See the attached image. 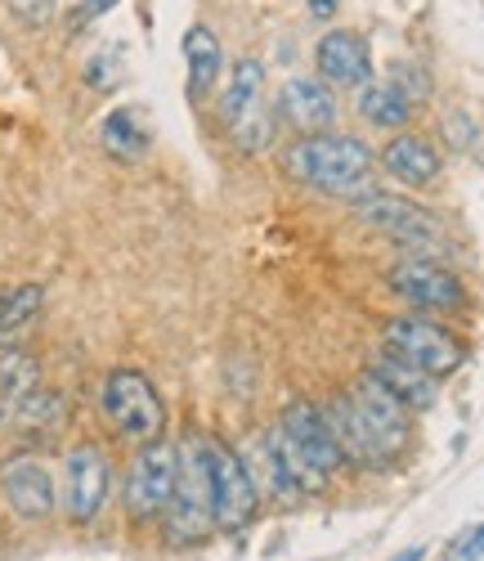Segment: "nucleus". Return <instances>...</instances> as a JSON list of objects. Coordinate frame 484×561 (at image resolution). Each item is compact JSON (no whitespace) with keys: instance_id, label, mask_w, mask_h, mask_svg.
I'll use <instances>...</instances> for the list:
<instances>
[{"instance_id":"nucleus-1","label":"nucleus","mask_w":484,"mask_h":561,"mask_svg":"<svg viewBox=\"0 0 484 561\" xmlns=\"http://www.w3.org/2000/svg\"><path fill=\"white\" fill-rule=\"evenodd\" d=\"M323 417L336 445H342V458L355 467H368V472L391 467L413 440V409L400 404L372 373H364L350 391L332 396L323 404Z\"/></svg>"},{"instance_id":"nucleus-2","label":"nucleus","mask_w":484,"mask_h":561,"mask_svg":"<svg viewBox=\"0 0 484 561\" xmlns=\"http://www.w3.org/2000/svg\"><path fill=\"white\" fill-rule=\"evenodd\" d=\"M372 167H377V153L364 145V139L359 135H336V130L306 135L301 145H292V153H287V171H292V180L310 184V190H319V194L346 198V203H359L364 194L377 190Z\"/></svg>"},{"instance_id":"nucleus-3","label":"nucleus","mask_w":484,"mask_h":561,"mask_svg":"<svg viewBox=\"0 0 484 561\" xmlns=\"http://www.w3.org/2000/svg\"><path fill=\"white\" fill-rule=\"evenodd\" d=\"M355 216H359L368 229L385 233L391 243H400L404 252H413V256L440 261V256L453 252V243H449V233H445L440 216L426 211V207H417L413 198L372 190V194H364V198L355 203Z\"/></svg>"},{"instance_id":"nucleus-4","label":"nucleus","mask_w":484,"mask_h":561,"mask_svg":"<svg viewBox=\"0 0 484 561\" xmlns=\"http://www.w3.org/2000/svg\"><path fill=\"white\" fill-rule=\"evenodd\" d=\"M162 526H166L171 543H203L207 530H216L203 436H184V445H180V477H175V494L162 512Z\"/></svg>"},{"instance_id":"nucleus-5","label":"nucleus","mask_w":484,"mask_h":561,"mask_svg":"<svg viewBox=\"0 0 484 561\" xmlns=\"http://www.w3.org/2000/svg\"><path fill=\"white\" fill-rule=\"evenodd\" d=\"M203 454H207V481H211V517L220 535H238L256 522L261 512V490L242 462L224 440L203 436Z\"/></svg>"},{"instance_id":"nucleus-6","label":"nucleus","mask_w":484,"mask_h":561,"mask_svg":"<svg viewBox=\"0 0 484 561\" xmlns=\"http://www.w3.org/2000/svg\"><path fill=\"white\" fill-rule=\"evenodd\" d=\"M100 400H104V413L117 427V436L139 440V445L166 436V404H162L158 387L143 378L139 368H113L104 378Z\"/></svg>"},{"instance_id":"nucleus-7","label":"nucleus","mask_w":484,"mask_h":561,"mask_svg":"<svg viewBox=\"0 0 484 561\" xmlns=\"http://www.w3.org/2000/svg\"><path fill=\"white\" fill-rule=\"evenodd\" d=\"M381 351L417 364L422 373H430L435 382L449 378V373H458L462 359H466L462 342L445 329V323H430L426 314H400V319L385 323L381 329Z\"/></svg>"},{"instance_id":"nucleus-8","label":"nucleus","mask_w":484,"mask_h":561,"mask_svg":"<svg viewBox=\"0 0 484 561\" xmlns=\"http://www.w3.org/2000/svg\"><path fill=\"white\" fill-rule=\"evenodd\" d=\"M175 477H180V445H171L166 436L139 445V454L130 458V472H126V490H122L126 517L158 522L175 494Z\"/></svg>"},{"instance_id":"nucleus-9","label":"nucleus","mask_w":484,"mask_h":561,"mask_svg":"<svg viewBox=\"0 0 484 561\" xmlns=\"http://www.w3.org/2000/svg\"><path fill=\"white\" fill-rule=\"evenodd\" d=\"M113 485V462L100 445H77L64 454V472H59V507L72 526L100 522V512L108 503Z\"/></svg>"},{"instance_id":"nucleus-10","label":"nucleus","mask_w":484,"mask_h":561,"mask_svg":"<svg viewBox=\"0 0 484 561\" xmlns=\"http://www.w3.org/2000/svg\"><path fill=\"white\" fill-rule=\"evenodd\" d=\"M261 90H265V68L256 59H238L224 95H220V117L247 153H261L274 135V117L261 108Z\"/></svg>"},{"instance_id":"nucleus-11","label":"nucleus","mask_w":484,"mask_h":561,"mask_svg":"<svg viewBox=\"0 0 484 561\" xmlns=\"http://www.w3.org/2000/svg\"><path fill=\"white\" fill-rule=\"evenodd\" d=\"M391 293L413 310V314H449L466 306V288L462 278L449 274L440 261H426V256H408L400 261L391 274H385Z\"/></svg>"},{"instance_id":"nucleus-12","label":"nucleus","mask_w":484,"mask_h":561,"mask_svg":"<svg viewBox=\"0 0 484 561\" xmlns=\"http://www.w3.org/2000/svg\"><path fill=\"white\" fill-rule=\"evenodd\" d=\"M0 494H5L19 522H50L59 507L55 477L36 454H14L0 462Z\"/></svg>"},{"instance_id":"nucleus-13","label":"nucleus","mask_w":484,"mask_h":561,"mask_svg":"<svg viewBox=\"0 0 484 561\" xmlns=\"http://www.w3.org/2000/svg\"><path fill=\"white\" fill-rule=\"evenodd\" d=\"M314 68L319 77L332 85V90H359L377 77L372 68V45L359 36V32H346V27H332L319 36L314 45Z\"/></svg>"},{"instance_id":"nucleus-14","label":"nucleus","mask_w":484,"mask_h":561,"mask_svg":"<svg viewBox=\"0 0 484 561\" xmlns=\"http://www.w3.org/2000/svg\"><path fill=\"white\" fill-rule=\"evenodd\" d=\"M278 427H283V436H287V440H292V445L310 458V467H319V472H323L327 481L346 467L342 445H336V436H332V427H327V417H323V404L292 400V404L283 409Z\"/></svg>"},{"instance_id":"nucleus-15","label":"nucleus","mask_w":484,"mask_h":561,"mask_svg":"<svg viewBox=\"0 0 484 561\" xmlns=\"http://www.w3.org/2000/svg\"><path fill=\"white\" fill-rule=\"evenodd\" d=\"M261 449H265V462H269V490H274L283 503H301V499L327 490V477L319 472V467H310V458L283 436L278 423L265 432Z\"/></svg>"},{"instance_id":"nucleus-16","label":"nucleus","mask_w":484,"mask_h":561,"mask_svg":"<svg viewBox=\"0 0 484 561\" xmlns=\"http://www.w3.org/2000/svg\"><path fill=\"white\" fill-rule=\"evenodd\" d=\"M278 108L283 117L292 122L301 135H323L336 126L342 117V104H336V90L323 81V77H287L283 81V95H278Z\"/></svg>"},{"instance_id":"nucleus-17","label":"nucleus","mask_w":484,"mask_h":561,"mask_svg":"<svg viewBox=\"0 0 484 561\" xmlns=\"http://www.w3.org/2000/svg\"><path fill=\"white\" fill-rule=\"evenodd\" d=\"M381 167H385V175H395L400 184H408V190H426V184L440 180L445 158H440V149H435L426 135L400 130L391 145L381 149Z\"/></svg>"},{"instance_id":"nucleus-18","label":"nucleus","mask_w":484,"mask_h":561,"mask_svg":"<svg viewBox=\"0 0 484 561\" xmlns=\"http://www.w3.org/2000/svg\"><path fill=\"white\" fill-rule=\"evenodd\" d=\"M368 373L372 378L391 391L400 404H408V409H430L435 404V378L430 373H422L417 364H408V359H400V355H391V351H381L372 364H368Z\"/></svg>"},{"instance_id":"nucleus-19","label":"nucleus","mask_w":484,"mask_h":561,"mask_svg":"<svg viewBox=\"0 0 484 561\" xmlns=\"http://www.w3.org/2000/svg\"><path fill=\"white\" fill-rule=\"evenodd\" d=\"M359 117L377 130H404L413 122V104L391 77H372L368 85H359Z\"/></svg>"},{"instance_id":"nucleus-20","label":"nucleus","mask_w":484,"mask_h":561,"mask_svg":"<svg viewBox=\"0 0 484 561\" xmlns=\"http://www.w3.org/2000/svg\"><path fill=\"white\" fill-rule=\"evenodd\" d=\"M184 59H188V95H207V90L220 81V68H224L216 32L211 27H188Z\"/></svg>"},{"instance_id":"nucleus-21","label":"nucleus","mask_w":484,"mask_h":561,"mask_svg":"<svg viewBox=\"0 0 484 561\" xmlns=\"http://www.w3.org/2000/svg\"><path fill=\"white\" fill-rule=\"evenodd\" d=\"M104 149L117 158V162H139L143 153H149V130H143L139 113L135 108H113L104 117Z\"/></svg>"},{"instance_id":"nucleus-22","label":"nucleus","mask_w":484,"mask_h":561,"mask_svg":"<svg viewBox=\"0 0 484 561\" xmlns=\"http://www.w3.org/2000/svg\"><path fill=\"white\" fill-rule=\"evenodd\" d=\"M64 413H68L64 396H59V391H41V387L14 404L19 427H27V432H55V427L64 423Z\"/></svg>"},{"instance_id":"nucleus-23","label":"nucleus","mask_w":484,"mask_h":561,"mask_svg":"<svg viewBox=\"0 0 484 561\" xmlns=\"http://www.w3.org/2000/svg\"><path fill=\"white\" fill-rule=\"evenodd\" d=\"M41 306H45V293L36 284H23V288L5 293V301H0V342L19 337L27 323L41 314Z\"/></svg>"},{"instance_id":"nucleus-24","label":"nucleus","mask_w":484,"mask_h":561,"mask_svg":"<svg viewBox=\"0 0 484 561\" xmlns=\"http://www.w3.org/2000/svg\"><path fill=\"white\" fill-rule=\"evenodd\" d=\"M36 387H41V368H36L32 355H23V351H5V355H0V400H14L19 404Z\"/></svg>"},{"instance_id":"nucleus-25","label":"nucleus","mask_w":484,"mask_h":561,"mask_svg":"<svg viewBox=\"0 0 484 561\" xmlns=\"http://www.w3.org/2000/svg\"><path fill=\"white\" fill-rule=\"evenodd\" d=\"M391 81L408 95V104L417 108L426 95H430V77H426V68H413V64H395V72H391Z\"/></svg>"},{"instance_id":"nucleus-26","label":"nucleus","mask_w":484,"mask_h":561,"mask_svg":"<svg viewBox=\"0 0 484 561\" xmlns=\"http://www.w3.org/2000/svg\"><path fill=\"white\" fill-rule=\"evenodd\" d=\"M480 557H484V526L462 535V543H453V552H449V561H480Z\"/></svg>"},{"instance_id":"nucleus-27","label":"nucleus","mask_w":484,"mask_h":561,"mask_svg":"<svg viewBox=\"0 0 484 561\" xmlns=\"http://www.w3.org/2000/svg\"><path fill=\"white\" fill-rule=\"evenodd\" d=\"M306 5H310L314 19H332L336 10H342V0H306Z\"/></svg>"},{"instance_id":"nucleus-28","label":"nucleus","mask_w":484,"mask_h":561,"mask_svg":"<svg viewBox=\"0 0 484 561\" xmlns=\"http://www.w3.org/2000/svg\"><path fill=\"white\" fill-rule=\"evenodd\" d=\"M117 5V0H85L81 5V19H100V14H108Z\"/></svg>"},{"instance_id":"nucleus-29","label":"nucleus","mask_w":484,"mask_h":561,"mask_svg":"<svg viewBox=\"0 0 484 561\" xmlns=\"http://www.w3.org/2000/svg\"><path fill=\"white\" fill-rule=\"evenodd\" d=\"M426 557V548H404V552H395L391 561H422Z\"/></svg>"},{"instance_id":"nucleus-30","label":"nucleus","mask_w":484,"mask_h":561,"mask_svg":"<svg viewBox=\"0 0 484 561\" xmlns=\"http://www.w3.org/2000/svg\"><path fill=\"white\" fill-rule=\"evenodd\" d=\"M0 423H5V404H0Z\"/></svg>"},{"instance_id":"nucleus-31","label":"nucleus","mask_w":484,"mask_h":561,"mask_svg":"<svg viewBox=\"0 0 484 561\" xmlns=\"http://www.w3.org/2000/svg\"><path fill=\"white\" fill-rule=\"evenodd\" d=\"M0 301H5V293H0Z\"/></svg>"}]
</instances>
